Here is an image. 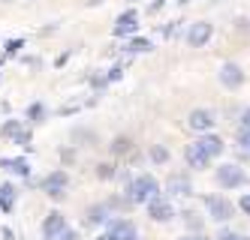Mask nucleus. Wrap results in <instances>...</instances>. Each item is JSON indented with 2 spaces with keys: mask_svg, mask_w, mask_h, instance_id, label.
<instances>
[{
  "mask_svg": "<svg viewBox=\"0 0 250 240\" xmlns=\"http://www.w3.org/2000/svg\"><path fill=\"white\" fill-rule=\"evenodd\" d=\"M127 195H130L133 204H148L154 195H160V183H157L151 174H139V177H133V180H130Z\"/></svg>",
  "mask_w": 250,
  "mask_h": 240,
  "instance_id": "nucleus-1",
  "label": "nucleus"
},
{
  "mask_svg": "<svg viewBox=\"0 0 250 240\" xmlns=\"http://www.w3.org/2000/svg\"><path fill=\"white\" fill-rule=\"evenodd\" d=\"M217 183H220L223 189H238V186H244V183H247V174H244L241 165L226 162V165H220V168H217Z\"/></svg>",
  "mask_w": 250,
  "mask_h": 240,
  "instance_id": "nucleus-2",
  "label": "nucleus"
},
{
  "mask_svg": "<svg viewBox=\"0 0 250 240\" xmlns=\"http://www.w3.org/2000/svg\"><path fill=\"white\" fill-rule=\"evenodd\" d=\"M205 207H208V216L214 219V222H229V219L235 216L232 201H226L223 195H208L205 198Z\"/></svg>",
  "mask_w": 250,
  "mask_h": 240,
  "instance_id": "nucleus-3",
  "label": "nucleus"
},
{
  "mask_svg": "<svg viewBox=\"0 0 250 240\" xmlns=\"http://www.w3.org/2000/svg\"><path fill=\"white\" fill-rule=\"evenodd\" d=\"M148 216L154 219V222H169V219L175 216V207H172V201L166 195H154L148 201Z\"/></svg>",
  "mask_w": 250,
  "mask_h": 240,
  "instance_id": "nucleus-4",
  "label": "nucleus"
},
{
  "mask_svg": "<svg viewBox=\"0 0 250 240\" xmlns=\"http://www.w3.org/2000/svg\"><path fill=\"white\" fill-rule=\"evenodd\" d=\"M211 36H214V24H208V21H196V24H190V30H187V45L202 48V45H208Z\"/></svg>",
  "mask_w": 250,
  "mask_h": 240,
  "instance_id": "nucleus-5",
  "label": "nucleus"
},
{
  "mask_svg": "<svg viewBox=\"0 0 250 240\" xmlns=\"http://www.w3.org/2000/svg\"><path fill=\"white\" fill-rule=\"evenodd\" d=\"M105 234H109L112 240H139V231H136V225L130 222V219H112Z\"/></svg>",
  "mask_w": 250,
  "mask_h": 240,
  "instance_id": "nucleus-6",
  "label": "nucleus"
},
{
  "mask_svg": "<svg viewBox=\"0 0 250 240\" xmlns=\"http://www.w3.org/2000/svg\"><path fill=\"white\" fill-rule=\"evenodd\" d=\"M66 183H69L66 171H51V174L42 180V189H45L51 198H63V189H66Z\"/></svg>",
  "mask_w": 250,
  "mask_h": 240,
  "instance_id": "nucleus-7",
  "label": "nucleus"
},
{
  "mask_svg": "<svg viewBox=\"0 0 250 240\" xmlns=\"http://www.w3.org/2000/svg\"><path fill=\"white\" fill-rule=\"evenodd\" d=\"M184 159H187V165H190V168H208V162H211V156L205 153V147H202L199 141L187 144V150H184Z\"/></svg>",
  "mask_w": 250,
  "mask_h": 240,
  "instance_id": "nucleus-8",
  "label": "nucleus"
},
{
  "mask_svg": "<svg viewBox=\"0 0 250 240\" xmlns=\"http://www.w3.org/2000/svg\"><path fill=\"white\" fill-rule=\"evenodd\" d=\"M66 228V216L63 213H48L45 216V222H42V234H45V240H58L61 237V231Z\"/></svg>",
  "mask_w": 250,
  "mask_h": 240,
  "instance_id": "nucleus-9",
  "label": "nucleus"
},
{
  "mask_svg": "<svg viewBox=\"0 0 250 240\" xmlns=\"http://www.w3.org/2000/svg\"><path fill=\"white\" fill-rule=\"evenodd\" d=\"M220 84L229 87V90L241 87V84H244V72H241L235 63H223V66H220Z\"/></svg>",
  "mask_w": 250,
  "mask_h": 240,
  "instance_id": "nucleus-10",
  "label": "nucleus"
},
{
  "mask_svg": "<svg viewBox=\"0 0 250 240\" xmlns=\"http://www.w3.org/2000/svg\"><path fill=\"white\" fill-rule=\"evenodd\" d=\"M187 126L193 129V132H208V129L214 126V114L205 111V108H196V111H190V117H187Z\"/></svg>",
  "mask_w": 250,
  "mask_h": 240,
  "instance_id": "nucleus-11",
  "label": "nucleus"
},
{
  "mask_svg": "<svg viewBox=\"0 0 250 240\" xmlns=\"http://www.w3.org/2000/svg\"><path fill=\"white\" fill-rule=\"evenodd\" d=\"M136 30H139V15H136L133 9H130V12H124L118 21H115V27H112L115 36H133Z\"/></svg>",
  "mask_w": 250,
  "mask_h": 240,
  "instance_id": "nucleus-12",
  "label": "nucleus"
},
{
  "mask_svg": "<svg viewBox=\"0 0 250 240\" xmlns=\"http://www.w3.org/2000/svg\"><path fill=\"white\" fill-rule=\"evenodd\" d=\"M166 189H169V195H181V198L193 192L190 180H187L184 174H172V177H169V183H166Z\"/></svg>",
  "mask_w": 250,
  "mask_h": 240,
  "instance_id": "nucleus-13",
  "label": "nucleus"
},
{
  "mask_svg": "<svg viewBox=\"0 0 250 240\" xmlns=\"http://www.w3.org/2000/svg\"><path fill=\"white\" fill-rule=\"evenodd\" d=\"M199 144L205 147V153L214 159V156H220L223 150H226V144H223V138L220 135H205V138H199Z\"/></svg>",
  "mask_w": 250,
  "mask_h": 240,
  "instance_id": "nucleus-14",
  "label": "nucleus"
},
{
  "mask_svg": "<svg viewBox=\"0 0 250 240\" xmlns=\"http://www.w3.org/2000/svg\"><path fill=\"white\" fill-rule=\"evenodd\" d=\"M0 165H3V168H9L12 174H21V177H27V174H30L27 159H0Z\"/></svg>",
  "mask_w": 250,
  "mask_h": 240,
  "instance_id": "nucleus-15",
  "label": "nucleus"
},
{
  "mask_svg": "<svg viewBox=\"0 0 250 240\" xmlns=\"http://www.w3.org/2000/svg\"><path fill=\"white\" fill-rule=\"evenodd\" d=\"M12 204H15V189L9 186V183H3V186H0V210L9 213Z\"/></svg>",
  "mask_w": 250,
  "mask_h": 240,
  "instance_id": "nucleus-16",
  "label": "nucleus"
},
{
  "mask_svg": "<svg viewBox=\"0 0 250 240\" xmlns=\"http://www.w3.org/2000/svg\"><path fill=\"white\" fill-rule=\"evenodd\" d=\"M87 222H94V225H100V222H109V207H91L87 210Z\"/></svg>",
  "mask_w": 250,
  "mask_h": 240,
  "instance_id": "nucleus-17",
  "label": "nucleus"
},
{
  "mask_svg": "<svg viewBox=\"0 0 250 240\" xmlns=\"http://www.w3.org/2000/svg\"><path fill=\"white\" fill-rule=\"evenodd\" d=\"M151 159H154L157 165H163V162H169V150H166L163 144H154V147H151Z\"/></svg>",
  "mask_w": 250,
  "mask_h": 240,
  "instance_id": "nucleus-18",
  "label": "nucleus"
},
{
  "mask_svg": "<svg viewBox=\"0 0 250 240\" xmlns=\"http://www.w3.org/2000/svg\"><path fill=\"white\" fill-rule=\"evenodd\" d=\"M21 132H24V129H21V123H19V120H9V123H3V135H6V138H19Z\"/></svg>",
  "mask_w": 250,
  "mask_h": 240,
  "instance_id": "nucleus-19",
  "label": "nucleus"
},
{
  "mask_svg": "<svg viewBox=\"0 0 250 240\" xmlns=\"http://www.w3.org/2000/svg\"><path fill=\"white\" fill-rule=\"evenodd\" d=\"M127 51H133V54H142V51H151V42H148V39H133V42L127 45Z\"/></svg>",
  "mask_w": 250,
  "mask_h": 240,
  "instance_id": "nucleus-20",
  "label": "nucleus"
},
{
  "mask_svg": "<svg viewBox=\"0 0 250 240\" xmlns=\"http://www.w3.org/2000/svg\"><path fill=\"white\" fill-rule=\"evenodd\" d=\"M238 135H250V108L241 114V123H238Z\"/></svg>",
  "mask_w": 250,
  "mask_h": 240,
  "instance_id": "nucleus-21",
  "label": "nucleus"
},
{
  "mask_svg": "<svg viewBox=\"0 0 250 240\" xmlns=\"http://www.w3.org/2000/svg\"><path fill=\"white\" fill-rule=\"evenodd\" d=\"M27 117H30V120H42V117H45V108H42L40 102H37V105H30V111H27Z\"/></svg>",
  "mask_w": 250,
  "mask_h": 240,
  "instance_id": "nucleus-22",
  "label": "nucleus"
},
{
  "mask_svg": "<svg viewBox=\"0 0 250 240\" xmlns=\"http://www.w3.org/2000/svg\"><path fill=\"white\" fill-rule=\"evenodd\" d=\"M127 147H130V141H127V138H118V141L112 144V150H115V153H124Z\"/></svg>",
  "mask_w": 250,
  "mask_h": 240,
  "instance_id": "nucleus-23",
  "label": "nucleus"
},
{
  "mask_svg": "<svg viewBox=\"0 0 250 240\" xmlns=\"http://www.w3.org/2000/svg\"><path fill=\"white\" fill-rule=\"evenodd\" d=\"M97 174H100V177L105 180V177H112L115 171H112V165H100V168H97Z\"/></svg>",
  "mask_w": 250,
  "mask_h": 240,
  "instance_id": "nucleus-24",
  "label": "nucleus"
},
{
  "mask_svg": "<svg viewBox=\"0 0 250 240\" xmlns=\"http://www.w3.org/2000/svg\"><path fill=\"white\" fill-rule=\"evenodd\" d=\"M58 240H79V234H76V231H69V228H63Z\"/></svg>",
  "mask_w": 250,
  "mask_h": 240,
  "instance_id": "nucleus-25",
  "label": "nucleus"
},
{
  "mask_svg": "<svg viewBox=\"0 0 250 240\" xmlns=\"http://www.w3.org/2000/svg\"><path fill=\"white\" fill-rule=\"evenodd\" d=\"M15 144H21V147H27V144H30V132H21L19 138H15Z\"/></svg>",
  "mask_w": 250,
  "mask_h": 240,
  "instance_id": "nucleus-26",
  "label": "nucleus"
},
{
  "mask_svg": "<svg viewBox=\"0 0 250 240\" xmlns=\"http://www.w3.org/2000/svg\"><path fill=\"white\" fill-rule=\"evenodd\" d=\"M220 240H247V237H241V234H232V231H223V234H220Z\"/></svg>",
  "mask_w": 250,
  "mask_h": 240,
  "instance_id": "nucleus-27",
  "label": "nucleus"
},
{
  "mask_svg": "<svg viewBox=\"0 0 250 240\" xmlns=\"http://www.w3.org/2000/svg\"><path fill=\"white\" fill-rule=\"evenodd\" d=\"M241 210L250 216V195H244V198H241Z\"/></svg>",
  "mask_w": 250,
  "mask_h": 240,
  "instance_id": "nucleus-28",
  "label": "nucleus"
},
{
  "mask_svg": "<svg viewBox=\"0 0 250 240\" xmlns=\"http://www.w3.org/2000/svg\"><path fill=\"white\" fill-rule=\"evenodd\" d=\"M19 48H21V39H15V42H9V48H6V51H9V54H15Z\"/></svg>",
  "mask_w": 250,
  "mask_h": 240,
  "instance_id": "nucleus-29",
  "label": "nucleus"
},
{
  "mask_svg": "<svg viewBox=\"0 0 250 240\" xmlns=\"http://www.w3.org/2000/svg\"><path fill=\"white\" fill-rule=\"evenodd\" d=\"M241 144H244V150L250 153V135H241Z\"/></svg>",
  "mask_w": 250,
  "mask_h": 240,
  "instance_id": "nucleus-30",
  "label": "nucleus"
},
{
  "mask_svg": "<svg viewBox=\"0 0 250 240\" xmlns=\"http://www.w3.org/2000/svg\"><path fill=\"white\" fill-rule=\"evenodd\" d=\"M97 240H112V237H109V234H103V237H97Z\"/></svg>",
  "mask_w": 250,
  "mask_h": 240,
  "instance_id": "nucleus-31",
  "label": "nucleus"
},
{
  "mask_svg": "<svg viewBox=\"0 0 250 240\" xmlns=\"http://www.w3.org/2000/svg\"><path fill=\"white\" fill-rule=\"evenodd\" d=\"M181 240H196V237H181Z\"/></svg>",
  "mask_w": 250,
  "mask_h": 240,
  "instance_id": "nucleus-32",
  "label": "nucleus"
}]
</instances>
